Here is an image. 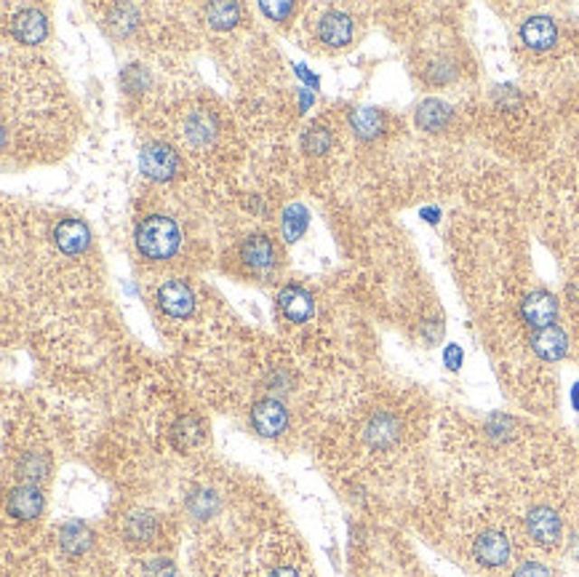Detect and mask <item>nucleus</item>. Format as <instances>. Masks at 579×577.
Here are the masks:
<instances>
[{"label": "nucleus", "instance_id": "obj_23", "mask_svg": "<svg viewBox=\"0 0 579 577\" xmlns=\"http://www.w3.org/2000/svg\"><path fill=\"white\" fill-rule=\"evenodd\" d=\"M331 142H334V137H331V131L328 129H323V126H313V129H308L305 131V137H302V145H305V150L308 153H328V148H331Z\"/></svg>", "mask_w": 579, "mask_h": 577}, {"label": "nucleus", "instance_id": "obj_25", "mask_svg": "<svg viewBox=\"0 0 579 577\" xmlns=\"http://www.w3.org/2000/svg\"><path fill=\"white\" fill-rule=\"evenodd\" d=\"M262 11L270 19H275V22H286L291 16L294 5L286 3V0H278V3H262Z\"/></svg>", "mask_w": 579, "mask_h": 577}, {"label": "nucleus", "instance_id": "obj_24", "mask_svg": "<svg viewBox=\"0 0 579 577\" xmlns=\"http://www.w3.org/2000/svg\"><path fill=\"white\" fill-rule=\"evenodd\" d=\"M126 532L131 540H150L156 534V519L150 514H134L126 524Z\"/></svg>", "mask_w": 579, "mask_h": 577}, {"label": "nucleus", "instance_id": "obj_3", "mask_svg": "<svg viewBox=\"0 0 579 577\" xmlns=\"http://www.w3.org/2000/svg\"><path fill=\"white\" fill-rule=\"evenodd\" d=\"M158 305L163 313L174 315V318H185V315L193 313V308H195L193 289L185 281H166L158 289Z\"/></svg>", "mask_w": 579, "mask_h": 577}, {"label": "nucleus", "instance_id": "obj_29", "mask_svg": "<svg viewBox=\"0 0 579 577\" xmlns=\"http://www.w3.org/2000/svg\"><path fill=\"white\" fill-rule=\"evenodd\" d=\"M270 577H299L294 570H289V567H278V570H272Z\"/></svg>", "mask_w": 579, "mask_h": 577}, {"label": "nucleus", "instance_id": "obj_4", "mask_svg": "<svg viewBox=\"0 0 579 577\" xmlns=\"http://www.w3.org/2000/svg\"><path fill=\"white\" fill-rule=\"evenodd\" d=\"M139 166H142V171L150 179H171L174 171H176V166H179V158H176V153L171 148H166L160 142H153V145H147L142 150Z\"/></svg>", "mask_w": 579, "mask_h": 577}, {"label": "nucleus", "instance_id": "obj_9", "mask_svg": "<svg viewBox=\"0 0 579 577\" xmlns=\"http://www.w3.org/2000/svg\"><path fill=\"white\" fill-rule=\"evenodd\" d=\"M531 348L539 359L558 361L569 351V337L564 334L561 326H545V329H536V334L531 337Z\"/></svg>", "mask_w": 579, "mask_h": 577}, {"label": "nucleus", "instance_id": "obj_26", "mask_svg": "<svg viewBox=\"0 0 579 577\" xmlns=\"http://www.w3.org/2000/svg\"><path fill=\"white\" fill-rule=\"evenodd\" d=\"M19 471H22L24 478H30V481H33V478H41L43 471H46V460H43V457H33V455H30V457L19 466Z\"/></svg>", "mask_w": 579, "mask_h": 577}, {"label": "nucleus", "instance_id": "obj_13", "mask_svg": "<svg viewBox=\"0 0 579 577\" xmlns=\"http://www.w3.org/2000/svg\"><path fill=\"white\" fill-rule=\"evenodd\" d=\"M53 241L64 255H81L89 246L91 233L81 219H62L53 230Z\"/></svg>", "mask_w": 579, "mask_h": 577}, {"label": "nucleus", "instance_id": "obj_16", "mask_svg": "<svg viewBox=\"0 0 579 577\" xmlns=\"http://www.w3.org/2000/svg\"><path fill=\"white\" fill-rule=\"evenodd\" d=\"M241 257H243L246 264L264 270V267L275 263V246H272V241L267 236H252L249 241H243Z\"/></svg>", "mask_w": 579, "mask_h": 577}, {"label": "nucleus", "instance_id": "obj_5", "mask_svg": "<svg viewBox=\"0 0 579 577\" xmlns=\"http://www.w3.org/2000/svg\"><path fill=\"white\" fill-rule=\"evenodd\" d=\"M11 33L19 43H27V46H35L46 38L49 33V22L46 16L38 11V8H24L14 16L11 22Z\"/></svg>", "mask_w": 579, "mask_h": 577}, {"label": "nucleus", "instance_id": "obj_22", "mask_svg": "<svg viewBox=\"0 0 579 577\" xmlns=\"http://www.w3.org/2000/svg\"><path fill=\"white\" fill-rule=\"evenodd\" d=\"M89 543H91V534L86 532V526L83 524H67L62 529V545L70 551V553H81V551H86L89 548Z\"/></svg>", "mask_w": 579, "mask_h": 577}, {"label": "nucleus", "instance_id": "obj_20", "mask_svg": "<svg viewBox=\"0 0 579 577\" xmlns=\"http://www.w3.org/2000/svg\"><path fill=\"white\" fill-rule=\"evenodd\" d=\"M206 19L216 30H230V27L238 24L241 8H238V3H211L206 8Z\"/></svg>", "mask_w": 579, "mask_h": 577}, {"label": "nucleus", "instance_id": "obj_21", "mask_svg": "<svg viewBox=\"0 0 579 577\" xmlns=\"http://www.w3.org/2000/svg\"><path fill=\"white\" fill-rule=\"evenodd\" d=\"M308 230V209L305 207H291L283 216V236L286 241H297Z\"/></svg>", "mask_w": 579, "mask_h": 577}, {"label": "nucleus", "instance_id": "obj_6", "mask_svg": "<svg viewBox=\"0 0 579 577\" xmlns=\"http://www.w3.org/2000/svg\"><path fill=\"white\" fill-rule=\"evenodd\" d=\"M43 511V495L35 484H22L16 489H11L8 495V514L19 522H30L35 516H41Z\"/></svg>", "mask_w": 579, "mask_h": 577}, {"label": "nucleus", "instance_id": "obj_27", "mask_svg": "<svg viewBox=\"0 0 579 577\" xmlns=\"http://www.w3.org/2000/svg\"><path fill=\"white\" fill-rule=\"evenodd\" d=\"M513 577H550V572H547V567H542V564H536V562H527V564H521V567L516 570V575Z\"/></svg>", "mask_w": 579, "mask_h": 577}, {"label": "nucleus", "instance_id": "obj_19", "mask_svg": "<svg viewBox=\"0 0 579 577\" xmlns=\"http://www.w3.org/2000/svg\"><path fill=\"white\" fill-rule=\"evenodd\" d=\"M449 107L443 105V102H438V100H427V102H422L420 110H417V123H420L424 131H441L443 126H446V120H449Z\"/></svg>", "mask_w": 579, "mask_h": 577}, {"label": "nucleus", "instance_id": "obj_7", "mask_svg": "<svg viewBox=\"0 0 579 577\" xmlns=\"http://www.w3.org/2000/svg\"><path fill=\"white\" fill-rule=\"evenodd\" d=\"M473 553L483 567H502L510 559V540L502 532H483L475 540Z\"/></svg>", "mask_w": 579, "mask_h": 577}, {"label": "nucleus", "instance_id": "obj_1", "mask_svg": "<svg viewBox=\"0 0 579 577\" xmlns=\"http://www.w3.org/2000/svg\"><path fill=\"white\" fill-rule=\"evenodd\" d=\"M182 233L171 216L153 214L137 227V249L147 260H168L179 249Z\"/></svg>", "mask_w": 579, "mask_h": 577}, {"label": "nucleus", "instance_id": "obj_17", "mask_svg": "<svg viewBox=\"0 0 579 577\" xmlns=\"http://www.w3.org/2000/svg\"><path fill=\"white\" fill-rule=\"evenodd\" d=\"M204 436H206V425L198 418H193V415L176 422L174 430H171V441H174L176 449H190V447L201 444Z\"/></svg>", "mask_w": 579, "mask_h": 577}, {"label": "nucleus", "instance_id": "obj_8", "mask_svg": "<svg viewBox=\"0 0 579 577\" xmlns=\"http://www.w3.org/2000/svg\"><path fill=\"white\" fill-rule=\"evenodd\" d=\"M521 313L527 318L528 326L534 329H545V326H553L555 315H558V303L550 292H531L527 300H524V308Z\"/></svg>", "mask_w": 579, "mask_h": 577}, {"label": "nucleus", "instance_id": "obj_18", "mask_svg": "<svg viewBox=\"0 0 579 577\" xmlns=\"http://www.w3.org/2000/svg\"><path fill=\"white\" fill-rule=\"evenodd\" d=\"M350 123H353V129L358 131V137H364V139L379 137L382 129H384V118H382L376 110H371V107H358V110H353Z\"/></svg>", "mask_w": 579, "mask_h": 577}, {"label": "nucleus", "instance_id": "obj_10", "mask_svg": "<svg viewBox=\"0 0 579 577\" xmlns=\"http://www.w3.org/2000/svg\"><path fill=\"white\" fill-rule=\"evenodd\" d=\"M528 537L539 545H555L561 537V519L550 508H534L527 519Z\"/></svg>", "mask_w": 579, "mask_h": 577}, {"label": "nucleus", "instance_id": "obj_11", "mask_svg": "<svg viewBox=\"0 0 579 577\" xmlns=\"http://www.w3.org/2000/svg\"><path fill=\"white\" fill-rule=\"evenodd\" d=\"M278 308L294 323H305L313 315V297L302 286H283L278 294Z\"/></svg>", "mask_w": 579, "mask_h": 577}, {"label": "nucleus", "instance_id": "obj_14", "mask_svg": "<svg viewBox=\"0 0 579 577\" xmlns=\"http://www.w3.org/2000/svg\"><path fill=\"white\" fill-rule=\"evenodd\" d=\"M521 38L524 43L536 49V52H545L555 43L558 38V30H555V22L547 19V16H531L527 24L521 27Z\"/></svg>", "mask_w": 579, "mask_h": 577}, {"label": "nucleus", "instance_id": "obj_28", "mask_svg": "<svg viewBox=\"0 0 579 577\" xmlns=\"http://www.w3.org/2000/svg\"><path fill=\"white\" fill-rule=\"evenodd\" d=\"M443 361H446L449 369H460V364H462V351L457 345H449L446 353H443Z\"/></svg>", "mask_w": 579, "mask_h": 577}, {"label": "nucleus", "instance_id": "obj_15", "mask_svg": "<svg viewBox=\"0 0 579 577\" xmlns=\"http://www.w3.org/2000/svg\"><path fill=\"white\" fill-rule=\"evenodd\" d=\"M398 433H401V425L393 415H376L371 418V422L366 425V441L374 449H387L398 441Z\"/></svg>", "mask_w": 579, "mask_h": 577}, {"label": "nucleus", "instance_id": "obj_12", "mask_svg": "<svg viewBox=\"0 0 579 577\" xmlns=\"http://www.w3.org/2000/svg\"><path fill=\"white\" fill-rule=\"evenodd\" d=\"M318 35L326 46L331 49H342L353 41V19L342 11H331L320 19Z\"/></svg>", "mask_w": 579, "mask_h": 577}, {"label": "nucleus", "instance_id": "obj_2", "mask_svg": "<svg viewBox=\"0 0 579 577\" xmlns=\"http://www.w3.org/2000/svg\"><path fill=\"white\" fill-rule=\"evenodd\" d=\"M252 425H254V430H257L260 436H264V438H275V436H280V433L286 430L289 415H286V409H283L280 401H275V399H262V401H257L254 409H252Z\"/></svg>", "mask_w": 579, "mask_h": 577}]
</instances>
